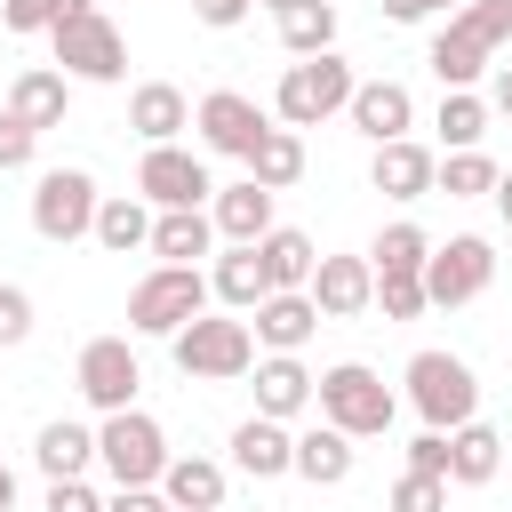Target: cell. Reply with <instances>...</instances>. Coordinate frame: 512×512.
<instances>
[{"instance_id":"47","label":"cell","mask_w":512,"mask_h":512,"mask_svg":"<svg viewBox=\"0 0 512 512\" xmlns=\"http://www.w3.org/2000/svg\"><path fill=\"white\" fill-rule=\"evenodd\" d=\"M488 112L512 120V64H488Z\"/></svg>"},{"instance_id":"14","label":"cell","mask_w":512,"mask_h":512,"mask_svg":"<svg viewBox=\"0 0 512 512\" xmlns=\"http://www.w3.org/2000/svg\"><path fill=\"white\" fill-rule=\"evenodd\" d=\"M312 328H320V304H312L304 288H272V296L248 312V336H256L264 352H304Z\"/></svg>"},{"instance_id":"10","label":"cell","mask_w":512,"mask_h":512,"mask_svg":"<svg viewBox=\"0 0 512 512\" xmlns=\"http://www.w3.org/2000/svg\"><path fill=\"white\" fill-rule=\"evenodd\" d=\"M72 384H80V400H88L96 416L136 408V384H144L136 344H128V336H88V344H80V360H72Z\"/></svg>"},{"instance_id":"49","label":"cell","mask_w":512,"mask_h":512,"mask_svg":"<svg viewBox=\"0 0 512 512\" xmlns=\"http://www.w3.org/2000/svg\"><path fill=\"white\" fill-rule=\"evenodd\" d=\"M8 504H16V472L0 464V512H8Z\"/></svg>"},{"instance_id":"22","label":"cell","mask_w":512,"mask_h":512,"mask_svg":"<svg viewBox=\"0 0 512 512\" xmlns=\"http://www.w3.org/2000/svg\"><path fill=\"white\" fill-rule=\"evenodd\" d=\"M208 224H216V240H264V232H272V192H264L256 176L216 184V192H208Z\"/></svg>"},{"instance_id":"23","label":"cell","mask_w":512,"mask_h":512,"mask_svg":"<svg viewBox=\"0 0 512 512\" xmlns=\"http://www.w3.org/2000/svg\"><path fill=\"white\" fill-rule=\"evenodd\" d=\"M288 456H296V432H288L280 416H248V424H232V472H248V480H280Z\"/></svg>"},{"instance_id":"15","label":"cell","mask_w":512,"mask_h":512,"mask_svg":"<svg viewBox=\"0 0 512 512\" xmlns=\"http://www.w3.org/2000/svg\"><path fill=\"white\" fill-rule=\"evenodd\" d=\"M344 120H352L368 144H392V136H408V128H416V96H408L400 80H360V88H352V104H344Z\"/></svg>"},{"instance_id":"17","label":"cell","mask_w":512,"mask_h":512,"mask_svg":"<svg viewBox=\"0 0 512 512\" xmlns=\"http://www.w3.org/2000/svg\"><path fill=\"white\" fill-rule=\"evenodd\" d=\"M248 376H256V416L296 424V416L312 408V368H304V352H264Z\"/></svg>"},{"instance_id":"12","label":"cell","mask_w":512,"mask_h":512,"mask_svg":"<svg viewBox=\"0 0 512 512\" xmlns=\"http://www.w3.org/2000/svg\"><path fill=\"white\" fill-rule=\"evenodd\" d=\"M136 192H144L152 208H208L216 176H208V160H200V152H184V144H144Z\"/></svg>"},{"instance_id":"38","label":"cell","mask_w":512,"mask_h":512,"mask_svg":"<svg viewBox=\"0 0 512 512\" xmlns=\"http://www.w3.org/2000/svg\"><path fill=\"white\" fill-rule=\"evenodd\" d=\"M376 304H384V320L432 312V304H424V272H376Z\"/></svg>"},{"instance_id":"19","label":"cell","mask_w":512,"mask_h":512,"mask_svg":"<svg viewBox=\"0 0 512 512\" xmlns=\"http://www.w3.org/2000/svg\"><path fill=\"white\" fill-rule=\"evenodd\" d=\"M208 296H216L224 312H256V304L272 296V280H264V264H256V240H224V248H216Z\"/></svg>"},{"instance_id":"24","label":"cell","mask_w":512,"mask_h":512,"mask_svg":"<svg viewBox=\"0 0 512 512\" xmlns=\"http://www.w3.org/2000/svg\"><path fill=\"white\" fill-rule=\"evenodd\" d=\"M496 472H504V432L480 424V416H464L448 432V488H488Z\"/></svg>"},{"instance_id":"40","label":"cell","mask_w":512,"mask_h":512,"mask_svg":"<svg viewBox=\"0 0 512 512\" xmlns=\"http://www.w3.org/2000/svg\"><path fill=\"white\" fill-rule=\"evenodd\" d=\"M32 152H40V128H24V120L0 104V168H32Z\"/></svg>"},{"instance_id":"31","label":"cell","mask_w":512,"mask_h":512,"mask_svg":"<svg viewBox=\"0 0 512 512\" xmlns=\"http://www.w3.org/2000/svg\"><path fill=\"white\" fill-rule=\"evenodd\" d=\"M256 264H264V280H272V288H304V280H312V264H320V248H312V232L272 224V232L256 240Z\"/></svg>"},{"instance_id":"42","label":"cell","mask_w":512,"mask_h":512,"mask_svg":"<svg viewBox=\"0 0 512 512\" xmlns=\"http://www.w3.org/2000/svg\"><path fill=\"white\" fill-rule=\"evenodd\" d=\"M408 472H440V480H448V432L424 424V432L408 440Z\"/></svg>"},{"instance_id":"20","label":"cell","mask_w":512,"mask_h":512,"mask_svg":"<svg viewBox=\"0 0 512 512\" xmlns=\"http://www.w3.org/2000/svg\"><path fill=\"white\" fill-rule=\"evenodd\" d=\"M352 464H360L352 432H336V424H304V432H296V456H288L296 480H312V488H344Z\"/></svg>"},{"instance_id":"6","label":"cell","mask_w":512,"mask_h":512,"mask_svg":"<svg viewBox=\"0 0 512 512\" xmlns=\"http://www.w3.org/2000/svg\"><path fill=\"white\" fill-rule=\"evenodd\" d=\"M96 464L112 472V488H160V472H168V432H160V416L112 408V416L96 424Z\"/></svg>"},{"instance_id":"16","label":"cell","mask_w":512,"mask_h":512,"mask_svg":"<svg viewBox=\"0 0 512 512\" xmlns=\"http://www.w3.org/2000/svg\"><path fill=\"white\" fill-rule=\"evenodd\" d=\"M432 168H440V152H432V144H416V136H392V144H376V160H368V184H376L384 200H424V192H432Z\"/></svg>"},{"instance_id":"32","label":"cell","mask_w":512,"mask_h":512,"mask_svg":"<svg viewBox=\"0 0 512 512\" xmlns=\"http://www.w3.org/2000/svg\"><path fill=\"white\" fill-rule=\"evenodd\" d=\"M488 120H496V112H488V96H480V88H440L432 128H440V144H448V152H472V144L488 136Z\"/></svg>"},{"instance_id":"28","label":"cell","mask_w":512,"mask_h":512,"mask_svg":"<svg viewBox=\"0 0 512 512\" xmlns=\"http://www.w3.org/2000/svg\"><path fill=\"white\" fill-rule=\"evenodd\" d=\"M32 464H40L48 480H80V472H96V424L48 416V424H40V440H32Z\"/></svg>"},{"instance_id":"36","label":"cell","mask_w":512,"mask_h":512,"mask_svg":"<svg viewBox=\"0 0 512 512\" xmlns=\"http://www.w3.org/2000/svg\"><path fill=\"white\" fill-rule=\"evenodd\" d=\"M456 24H464L488 56H504V40H512V0H464V8H456Z\"/></svg>"},{"instance_id":"29","label":"cell","mask_w":512,"mask_h":512,"mask_svg":"<svg viewBox=\"0 0 512 512\" xmlns=\"http://www.w3.org/2000/svg\"><path fill=\"white\" fill-rule=\"evenodd\" d=\"M424 64H432V80H440V88H472V80H488V64H496V56H488V48L448 16V24L432 32V56H424Z\"/></svg>"},{"instance_id":"1","label":"cell","mask_w":512,"mask_h":512,"mask_svg":"<svg viewBox=\"0 0 512 512\" xmlns=\"http://www.w3.org/2000/svg\"><path fill=\"white\" fill-rule=\"evenodd\" d=\"M312 408H320V424H336V432H352V440H376V432H392V416H400L392 384H384L368 360L320 368V376H312Z\"/></svg>"},{"instance_id":"18","label":"cell","mask_w":512,"mask_h":512,"mask_svg":"<svg viewBox=\"0 0 512 512\" xmlns=\"http://www.w3.org/2000/svg\"><path fill=\"white\" fill-rule=\"evenodd\" d=\"M8 112L48 136V128H64V112H72V80H64L56 64H24V72L8 80Z\"/></svg>"},{"instance_id":"50","label":"cell","mask_w":512,"mask_h":512,"mask_svg":"<svg viewBox=\"0 0 512 512\" xmlns=\"http://www.w3.org/2000/svg\"><path fill=\"white\" fill-rule=\"evenodd\" d=\"M256 8H272V16H288V8H304V0H256Z\"/></svg>"},{"instance_id":"13","label":"cell","mask_w":512,"mask_h":512,"mask_svg":"<svg viewBox=\"0 0 512 512\" xmlns=\"http://www.w3.org/2000/svg\"><path fill=\"white\" fill-rule=\"evenodd\" d=\"M304 296L320 304V320H360L376 304V264L368 256H320L312 280H304Z\"/></svg>"},{"instance_id":"3","label":"cell","mask_w":512,"mask_h":512,"mask_svg":"<svg viewBox=\"0 0 512 512\" xmlns=\"http://www.w3.org/2000/svg\"><path fill=\"white\" fill-rule=\"evenodd\" d=\"M352 64L336 56V48H320V56H296L288 72H280V88H272V120L280 128H320V120H336L344 104H352Z\"/></svg>"},{"instance_id":"46","label":"cell","mask_w":512,"mask_h":512,"mask_svg":"<svg viewBox=\"0 0 512 512\" xmlns=\"http://www.w3.org/2000/svg\"><path fill=\"white\" fill-rule=\"evenodd\" d=\"M104 512H176V504H168L160 488H112V496H104Z\"/></svg>"},{"instance_id":"27","label":"cell","mask_w":512,"mask_h":512,"mask_svg":"<svg viewBox=\"0 0 512 512\" xmlns=\"http://www.w3.org/2000/svg\"><path fill=\"white\" fill-rule=\"evenodd\" d=\"M160 264H200V256H216V224H208V208H152V240H144Z\"/></svg>"},{"instance_id":"11","label":"cell","mask_w":512,"mask_h":512,"mask_svg":"<svg viewBox=\"0 0 512 512\" xmlns=\"http://www.w3.org/2000/svg\"><path fill=\"white\" fill-rule=\"evenodd\" d=\"M192 128H200V152H216V160H248V144L272 128V112H264L256 96H240V88H208V96L192 104Z\"/></svg>"},{"instance_id":"25","label":"cell","mask_w":512,"mask_h":512,"mask_svg":"<svg viewBox=\"0 0 512 512\" xmlns=\"http://www.w3.org/2000/svg\"><path fill=\"white\" fill-rule=\"evenodd\" d=\"M224 488H232V464H216V456H168V472H160V496L176 512H224Z\"/></svg>"},{"instance_id":"33","label":"cell","mask_w":512,"mask_h":512,"mask_svg":"<svg viewBox=\"0 0 512 512\" xmlns=\"http://www.w3.org/2000/svg\"><path fill=\"white\" fill-rule=\"evenodd\" d=\"M432 192H448V200H488L496 192V160L472 144V152H448L440 168H432Z\"/></svg>"},{"instance_id":"5","label":"cell","mask_w":512,"mask_h":512,"mask_svg":"<svg viewBox=\"0 0 512 512\" xmlns=\"http://www.w3.org/2000/svg\"><path fill=\"white\" fill-rule=\"evenodd\" d=\"M400 384H408V408H416L432 432H456L464 416H480V376H472L464 352H416Z\"/></svg>"},{"instance_id":"4","label":"cell","mask_w":512,"mask_h":512,"mask_svg":"<svg viewBox=\"0 0 512 512\" xmlns=\"http://www.w3.org/2000/svg\"><path fill=\"white\" fill-rule=\"evenodd\" d=\"M48 48H56V72L64 80H88V88L128 80V40H120V24L104 8H80V16L48 24Z\"/></svg>"},{"instance_id":"35","label":"cell","mask_w":512,"mask_h":512,"mask_svg":"<svg viewBox=\"0 0 512 512\" xmlns=\"http://www.w3.org/2000/svg\"><path fill=\"white\" fill-rule=\"evenodd\" d=\"M424 256H432L424 224H384V232H376V248H368V264H376V272H424Z\"/></svg>"},{"instance_id":"34","label":"cell","mask_w":512,"mask_h":512,"mask_svg":"<svg viewBox=\"0 0 512 512\" xmlns=\"http://www.w3.org/2000/svg\"><path fill=\"white\" fill-rule=\"evenodd\" d=\"M280 48H288V56H320V48H336V8H328V0L288 8V16H280Z\"/></svg>"},{"instance_id":"39","label":"cell","mask_w":512,"mask_h":512,"mask_svg":"<svg viewBox=\"0 0 512 512\" xmlns=\"http://www.w3.org/2000/svg\"><path fill=\"white\" fill-rule=\"evenodd\" d=\"M24 336H32V288L0 280V352H16Z\"/></svg>"},{"instance_id":"43","label":"cell","mask_w":512,"mask_h":512,"mask_svg":"<svg viewBox=\"0 0 512 512\" xmlns=\"http://www.w3.org/2000/svg\"><path fill=\"white\" fill-rule=\"evenodd\" d=\"M0 24L8 32H48L56 24V0H0Z\"/></svg>"},{"instance_id":"44","label":"cell","mask_w":512,"mask_h":512,"mask_svg":"<svg viewBox=\"0 0 512 512\" xmlns=\"http://www.w3.org/2000/svg\"><path fill=\"white\" fill-rule=\"evenodd\" d=\"M376 8H384L392 24H432V16H456L464 0H376Z\"/></svg>"},{"instance_id":"2","label":"cell","mask_w":512,"mask_h":512,"mask_svg":"<svg viewBox=\"0 0 512 512\" xmlns=\"http://www.w3.org/2000/svg\"><path fill=\"white\" fill-rule=\"evenodd\" d=\"M168 352H176V368H184L192 384H240V376L256 368V336H248L240 312H192V320L168 336Z\"/></svg>"},{"instance_id":"45","label":"cell","mask_w":512,"mask_h":512,"mask_svg":"<svg viewBox=\"0 0 512 512\" xmlns=\"http://www.w3.org/2000/svg\"><path fill=\"white\" fill-rule=\"evenodd\" d=\"M248 8H256V0H192V16H200L208 32H232V24H248Z\"/></svg>"},{"instance_id":"8","label":"cell","mask_w":512,"mask_h":512,"mask_svg":"<svg viewBox=\"0 0 512 512\" xmlns=\"http://www.w3.org/2000/svg\"><path fill=\"white\" fill-rule=\"evenodd\" d=\"M96 176L88 168H40L32 176V232L48 240V248H72V240H88V224H96Z\"/></svg>"},{"instance_id":"9","label":"cell","mask_w":512,"mask_h":512,"mask_svg":"<svg viewBox=\"0 0 512 512\" xmlns=\"http://www.w3.org/2000/svg\"><path fill=\"white\" fill-rule=\"evenodd\" d=\"M488 280H496V248H488L480 232H456V240H432V256H424V304H440V312H456V304H472V296H488Z\"/></svg>"},{"instance_id":"48","label":"cell","mask_w":512,"mask_h":512,"mask_svg":"<svg viewBox=\"0 0 512 512\" xmlns=\"http://www.w3.org/2000/svg\"><path fill=\"white\" fill-rule=\"evenodd\" d=\"M488 200H496V216L512 224V168H496V192H488Z\"/></svg>"},{"instance_id":"41","label":"cell","mask_w":512,"mask_h":512,"mask_svg":"<svg viewBox=\"0 0 512 512\" xmlns=\"http://www.w3.org/2000/svg\"><path fill=\"white\" fill-rule=\"evenodd\" d=\"M40 512H104V496H96V480L80 472V480H48V504Z\"/></svg>"},{"instance_id":"30","label":"cell","mask_w":512,"mask_h":512,"mask_svg":"<svg viewBox=\"0 0 512 512\" xmlns=\"http://www.w3.org/2000/svg\"><path fill=\"white\" fill-rule=\"evenodd\" d=\"M248 176H256L264 192H288V184L304 176V128H280V120H272V128L248 144Z\"/></svg>"},{"instance_id":"37","label":"cell","mask_w":512,"mask_h":512,"mask_svg":"<svg viewBox=\"0 0 512 512\" xmlns=\"http://www.w3.org/2000/svg\"><path fill=\"white\" fill-rule=\"evenodd\" d=\"M384 512H448V480L440 472H400L392 496H384Z\"/></svg>"},{"instance_id":"21","label":"cell","mask_w":512,"mask_h":512,"mask_svg":"<svg viewBox=\"0 0 512 512\" xmlns=\"http://www.w3.org/2000/svg\"><path fill=\"white\" fill-rule=\"evenodd\" d=\"M128 128H136L144 144H176V136L192 128V96H184L176 80H144V88H128Z\"/></svg>"},{"instance_id":"7","label":"cell","mask_w":512,"mask_h":512,"mask_svg":"<svg viewBox=\"0 0 512 512\" xmlns=\"http://www.w3.org/2000/svg\"><path fill=\"white\" fill-rule=\"evenodd\" d=\"M192 312H208V272L200 264H152L128 288V328L136 336H176Z\"/></svg>"},{"instance_id":"26","label":"cell","mask_w":512,"mask_h":512,"mask_svg":"<svg viewBox=\"0 0 512 512\" xmlns=\"http://www.w3.org/2000/svg\"><path fill=\"white\" fill-rule=\"evenodd\" d=\"M88 240H96L104 256H136V248L152 240V200H144V192H104Z\"/></svg>"}]
</instances>
